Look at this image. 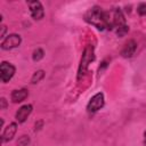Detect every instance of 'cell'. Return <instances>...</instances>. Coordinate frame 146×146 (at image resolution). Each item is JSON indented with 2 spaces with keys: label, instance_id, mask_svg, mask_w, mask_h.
<instances>
[{
  "label": "cell",
  "instance_id": "cell-11",
  "mask_svg": "<svg viewBox=\"0 0 146 146\" xmlns=\"http://www.w3.org/2000/svg\"><path fill=\"white\" fill-rule=\"evenodd\" d=\"M43 55H44L43 50H42L41 48H38V49H35V50L33 51L32 58H33V60H34V62H39L40 59H42V58H43Z\"/></svg>",
  "mask_w": 146,
  "mask_h": 146
},
{
  "label": "cell",
  "instance_id": "cell-5",
  "mask_svg": "<svg viewBox=\"0 0 146 146\" xmlns=\"http://www.w3.org/2000/svg\"><path fill=\"white\" fill-rule=\"evenodd\" d=\"M29 7H30L31 16L35 21H39V19L43 18L44 10H43V7H42L41 2H39V1H29Z\"/></svg>",
  "mask_w": 146,
  "mask_h": 146
},
{
  "label": "cell",
  "instance_id": "cell-8",
  "mask_svg": "<svg viewBox=\"0 0 146 146\" xmlns=\"http://www.w3.org/2000/svg\"><path fill=\"white\" fill-rule=\"evenodd\" d=\"M136 49H137V43L133 41V40H129L124 46H123V48H122V50H121V55L123 56V57H131L133 54H135V51H136Z\"/></svg>",
  "mask_w": 146,
  "mask_h": 146
},
{
  "label": "cell",
  "instance_id": "cell-1",
  "mask_svg": "<svg viewBox=\"0 0 146 146\" xmlns=\"http://www.w3.org/2000/svg\"><path fill=\"white\" fill-rule=\"evenodd\" d=\"M84 19L88 23H90L91 25L96 26L98 30L112 29L110 13L103 11L102 8H99V7H92L90 10H88L84 15Z\"/></svg>",
  "mask_w": 146,
  "mask_h": 146
},
{
  "label": "cell",
  "instance_id": "cell-15",
  "mask_svg": "<svg viewBox=\"0 0 146 146\" xmlns=\"http://www.w3.org/2000/svg\"><path fill=\"white\" fill-rule=\"evenodd\" d=\"M1 29H2V31H1V38H3V36H5V32H6V26L2 25Z\"/></svg>",
  "mask_w": 146,
  "mask_h": 146
},
{
  "label": "cell",
  "instance_id": "cell-12",
  "mask_svg": "<svg viewBox=\"0 0 146 146\" xmlns=\"http://www.w3.org/2000/svg\"><path fill=\"white\" fill-rule=\"evenodd\" d=\"M29 144H30V138H29V136H26V135L21 136V137L18 138V140H17V145H18V146H27Z\"/></svg>",
  "mask_w": 146,
  "mask_h": 146
},
{
  "label": "cell",
  "instance_id": "cell-10",
  "mask_svg": "<svg viewBox=\"0 0 146 146\" xmlns=\"http://www.w3.org/2000/svg\"><path fill=\"white\" fill-rule=\"evenodd\" d=\"M43 76H44V72H43L42 70H39V71L34 72V74H33V76H32V79H31V82H32L33 84H35V83L40 82V81L43 79Z\"/></svg>",
  "mask_w": 146,
  "mask_h": 146
},
{
  "label": "cell",
  "instance_id": "cell-13",
  "mask_svg": "<svg viewBox=\"0 0 146 146\" xmlns=\"http://www.w3.org/2000/svg\"><path fill=\"white\" fill-rule=\"evenodd\" d=\"M137 11L141 16H146V3H140L137 8Z\"/></svg>",
  "mask_w": 146,
  "mask_h": 146
},
{
  "label": "cell",
  "instance_id": "cell-16",
  "mask_svg": "<svg viewBox=\"0 0 146 146\" xmlns=\"http://www.w3.org/2000/svg\"><path fill=\"white\" fill-rule=\"evenodd\" d=\"M144 146H146V132H145V140H144Z\"/></svg>",
  "mask_w": 146,
  "mask_h": 146
},
{
  "label": "cell",
  "instance_id": "cell-3",
  "mask_svg": "<svg viewBox=\"0 0 146 146\" xmlns=\"http://www.w3.org/2000/svg\"><path fill=\"white\" fill-rule=\"evenodd\" d=\"M15 74V66L8 62H2L0 65V78L2 82H8Z\"/></svg>",
  "mask_w": 146,
  "mask_h": 146
},
{
  "label": "cell",
  "instance_id": "cell-2",
  "mask_svg": "<svg viewBox=\"0 0 146 146\" xmlns=\"http://www.w3.org/2000/svg\"><path fill=\"white\" fill-rule=\"evenodd\" d=\"M21 42H22L21 35L13 33V34L7 35V36L2 40V42H1V48H2L3 50H9V49H13V48L18 47V46L21 44Z\"/></svg>",
  "mask_w": 146,
  "mask_h": 146
},
{
  "label": "cell",
  "instance_id": "cell-7",
  "mask_svg": "<svg viewBox=\"0 0 146 146\" xmlns=\"http://www.w3.org/2000/svg\"><path fill=\"white\" fill-rule=\"evenodd\" d=\"M16 130H17V124H16L15 122L9 123V124L5 128V130H3V132H2V136H1V137H2V141L6 143V141L11 140L13 137L15 136V133H16Z\"/></svg>",
  "mask_w": 146,
  "mask_h": 146
},
{
  "label": "cell",
  "instance_id": "cell-9",
  "mask_svg": "<svg viewBox=\"0 0 146 146\" xmlns=\"http://www.w3.org/2000/svg\"><path fill=\"white\" fill-rule=\"evenodd\" d=\"M29 96V91L26 89H17L11 92V100L13 103H21Z\"/></svg>",
  "mask_w": 146,
  "mask_h": 146
},
{
  "label": "cell",
  "instance_id": "cell-6",
  "mask_svg": "<svg viewBox=\"0 0 146 146\" xmlns=\"http://www.w3.org/2000/svg\"><path fill=\"white\" fill-rule=\"evenodd\" d=\"M32 110H33V107H32L31 104H26V105L21 106L19 110L16 112V115H15L16 120H17L19 123L25 122V120H26V119L29 117V115L32 113Z\"/></svg>",
  "mask_w": 146,
  "mask_h": 146
},
{
  "label": "cell",
  "instance_id": "cell-4",
  "mask_svg": "<svg viewBox=\"0 0 146 146\" xmlns=\"http://www.w3.org/2000/svg\"><path fill=\"white\" fill-rule=\"evenodd\" d=\"M103 106H104V95L102 92H98L91 97V99L88 103L87 108L89 112H97Z\"/></svg>",
  "mask_w": 146,
  "mask_h": 146
},
{
  "label": "cell",
  "instance_id": "cell-14",
  "mask_svg": "<svg viewBox=\"0 0 146 146\" xmlns=\"http://www.w3.org/2000/svg\"><path fill=\"white\" fill-rule=\"evenodd\" d=\"M0 103H1V110H5V108L7 107V102H6V99H5V98H1Z\"/></svg>",
  "mask_w": 146,
  "mask_h": 146
}]
</instances>
